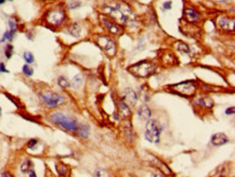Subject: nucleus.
Returning a JSON list of instances; mask_svg holds the SVG:
<instances>
[{"label":"nucleus","instance_id":"1","mask_svg":"<svg viewBox=\"0 0 235 177\" xmlns=\"http://www.w3.org/2000/svg\"><path fill=\"white\" fill-rule=\"evenodd\" d=\"M104 12L120 23H129V21L133 16L131 8L126 3H117L116 5L105 7Z\"/></svg>","mask_w":235,"mask_h":177},{"label":"nucleus","instance_id":"2","mask_svg":"<svg viewBox=\"0 0 235 177\" xmlns=\"http://www.w3.org/2000/svg\"><path fill=\"white\" fill-rule=\"evenodd\" d=\"M128 71L131 74H133L134 76L145 78L155 73L156 66L151 61H140V62L135 63V64L130 65L128 68Z\"/></svg>","mask_w":235,"mask_h":177},{"label":"nucleus","instance_id":"3","mask_svg":"<svg viewBox=\"0 0 235 177\" xmlns=\"http://www.w3.org/2000/svg\"><path fill=\"white\" fill-rule=\"evenodd\" d=\"M50 121L53 122L55 125L62 127L63 129L68 132H76L78 127V124L76 120L70 116H66L61 112H54L50 115Z\"/></svg>","mask_w":235,"mask_h":177},{"label":"nucleus","instance_id":"4","mask_svg":"<svg viewBox=\"0 0 235 177\" xmlns=\"http://www.w3.org/2000/svg\"><path fill=\"white\" fill-rule=\"evenodd\" d=\"M162 127L156 120H149L145 127V138L151 143H158L160 140Z\"/></svg>","mask_w":235,"mask_h":177},{"label":"nucleus","instance_id":"5","mask_svg":"<svg viewBox=\"0 0 235 177\" xmlns=\"http://www.w3.org/2000/svg\"><path fill=\"white\" fill-rule=\"evenodd\" d=\"M169 88L177 94L184 97H193L196 92V84L193 81H185L182 83L172 85Z\"/></svg>","mask_w":235,"mask_h":177},{"label":"nucleus","instance_id":"6","mask_svg":"<svg viewBox=\"0 0 235 177\" xmlns=\"http://www.w3.org/2000/svg\"><path fill=\"white\" fill-rule=\"evenodd\" d=\"M96 42H98V45L100 46L101 49L103 50L107 55L114 57L116 55V44L112 38L107 36H99Z\"/></svg>","mask_w":235,"mask_h":177},{"label":"nucleus","instance_id":"7","mask_svg":"<svg viewBox=\"0 0 235 177\" xmlns=\"http://www.w3.org/2000/svg\"><path fill=\"white\" fill-rule=\"evenodd\" d=\"M40 98L49 108H55L65 101L64 97L57 92H44L40 95Z\"/></svg>","mask_w":235,"mask_h":177},{"label":"nucleus","instance_id":"8","mask_svg":"<svg viewBox=\"0 0 235 177\" xmlns=\"http://www.w3.org/2000/svg\"><path fill=\"white\" fill-rule=\"evenodd\" d=\"M65 18V13L63 10H53L47 14V21L52 25L62 24Z\"/></svg>","mask_w":235,"mask_h":177},{"label":"nucleus","instance_id":"9","mask_svg":"<svg viewBox=\"0 0 235 177\" xmlns=\"http://www.w3.org/2000/svg\"><path fill=\"white\" fill-rule=\"evenodd\" d=\"M122 100L129 107H133L134 104L137 103L138 100V96L137 94L134 92L133 89L131 88H126L122 92Z\"/></svg>","mask_w":235,"mask_h":177},{"label":"nucleus","instance_id":"10","mask_svg":"<svg viewBox=\"0 0 235 177\" xmlns=\"http://www.w3.org/2000/svg\"><path fill=\"white\" fill-rule=\"evenodd\" d=\"M101 21H102V24L104 25V27H105V28L107 29V31H109L111 34H114V35L122 34V27H119V26L117 25L116 23L112 22L111 20L106 18L105 16H101Z\"/></svg>","mask_w":235,"mask_h":177},{"label":"nucleus","instance_id":"11","mask_svg":"<svg viewBox=\"0 0 235 177\" xmlns=\"http://www.w3.org/2000/svg\"><path fill=\"white\" fill-rule=\"evenodd\" d=\"M219 28L223 29V31H227V32H233L234 31V20L230 18H225V16H221V18H218L217 22Z\"/></svg>","mask_w":235,"mask_h":177},{"label":"nucleus","instance_id":"12","mask_svg":"<svg viewBox=\"0 0 235 177\" xmlns=\"http://www.w3.org/2000/svg\"><path fill=\"white\" fill-rule=\"evenodd\" d=\"M184 15H185L186 20L191 23H195L201 18V14L193 8H186L184 10Z\"/></svg>","mask_w":235,"mask_h":177},{"label":"nucleus","instance_id":"13","mask_svg":"<svg viewBox=\"0 0 235 177\" xmlns=\"http://www.w3.org/2000/svg\"><path fill=\"white\" fill-rule=\"evenodd\" d=\"M227 142H229V138L223 133H217L211 137V143L214 146H222Z\"/></svg>","mask_w":235,"mask_h":177},{"label":"nucleus","instance_id":"14","mask_svg":"<svg viewBox=\"0 0 235 177\" xmlns=\"http://www.w3.org/2000/svg\"><path fill=\"white\" fill-rule=\"evenodd\" d=\"M138 115L142 121H149L151 117V110L146 105H141L138 110Z\"/></svg>","mask_w":235,"mask_h":177},{"label":"nucleus","instance_id":"15","mask_svg":"<svg viewBox=\"0 0 235 177\" xmlns=\"http://www.w3.org/2000/svg\"><path fill=\"white\" fill-rule=\"evenodd\" d=\"M118 112L122 117H129L130 114H131V111H130L129 107L122 100H120L118 102Z\"/></svg>","mask_w":235,"mask_h":177},{"label":"nucleus","instance_id":"16","mask_svg":"<svg viewBox=\"0 0 235 177\" xmlns=\"http://www.w3.org/2000/svg\"><path fill=\"white\" fill-rule=\"evenodd\" d=\"M78 133V135L80 137H83V138H88L89 137V133H90V127L89 125L87 124H81L80 126L77 127V130H76Z\"/></svg>","mask_w":235,"mask_h":177},{"label":"nucleus","instance_id":"17","mask_svg":"<svg viewBox=\"0 0 235 177\" xmlns=\"http://www.w3.org/2000/svg\"><path fill=\"white\" fill-rule=\"evenodd\" d=\"M68 33H70L73 37H75V38H79L80 33H81V27H80V25L78 23H74L70 26V28H68Z\"/></svg>","mask_w":235,"mask_h":177},{"label":"nucleus","instance_id":"18","mask_svg":"<svg viewBox=\"0 0 235 177\" xmlns=\"http://www.w3.org/2000/svg\"><path fill=\"white\" fill-rule=\"evenodd\" d=\"M154 160H155V163H156V166H157V169H162V172H164L165 174H167V175H171V174H172L171 169H169V167H168L167 165L164 163V162L159 161V160L156 159V158H154Z\"/></svg>","mask_w":235,"mask_h":177},{"label":"nucleus","instance_id":"19","mask_svg":"<svg viewBox=\"0 0 235 177\" xmlns=\"http://www.w3.org/2000/svg\"><path fill=\"white\" fill-rule=\"evenodd\" d=\"M197 104H199L201 107H206V108H208V109H210V108H212V105H214V101H212V99L209 98V97H203V98H201V99L197 101Z\"/></svg>","mask_w":235,"mask_h":177},{"label":"nucleus","instance_id":"20","mask_svg":"<svg viewBox=\"0 0 235 177\" xmlns=\"http://www.w3.org/2000/svg\"><path fill=\"white\" fill-rule=\"evenodd\" d=\"M33 167H34L33 162H31L29 159H26L21 165V172L23 173V174H27Z\"/></svg>","mask_w":235,"mask_h":177},{"label":"nucleus","instance_id":"21","mask_svg":"<svg viewBox=\"0 0 235 177\" xmlns=\"http://www.w3.org/2000/svg\"><path fill=\"white\" fill-rule=\"evenodd\" d=\"M57 84H59L60 87H62V88H68L70 86V82L67 81V78L64 77V76H60L57 78Z\"/></svg>","mask_w":235,"mask_h":177},{"label":"nucleus","instance_id":"22","mask_svg":"<svg viewBox=\"0 0 235 177\" xmlns=\"http://www.w3.org/2000/svg\"><path fill=\"white\" fill-rule=\"evenodd\" d=\"M177 49H178V51H180L181 53H184V55L190 52L189 46L186 44H184V42H178V45H177Z\"/></svg>","mask_w":235,"mask_h":177},{"label":"nucleus","instance_id":"23","mask_svg":"<svg viewBox=\"0 0 235 177\" xmlns=\"http://www.w3.org/2000/svg\"><path fill=\"white\" fill-rule=\"evenodd\" d=\"M81 5V2L79 0H70V2L67 3V7L70 10H75V9H78Z\"/></svg>","mask_w":235,"mask_h":177},{"label":"nucleus","instance_id":"24","mask_svg":"<svg viewBox=\"0 0 235 177\" xmlns=\"http://www.w3.org/2000/svg\"><path fill=\"white\" fill-rule=\"evenodd\" d=\"M14 34H15V32H13V31H7L3 34V37L2 39H1V42H5V40H9V42H11L13 39V37H14Z\"/></svg>","mask_w":235,"mask_h":177},{"label":"nucleus","instance_id":"25","mask_svg":"<svg viewBox=\"0 0 235 177\" xmlns=\"http://www.w3.org/2000/svg\"><path fill=\"white\" fill-rule=\"evenodd\" d=\"M23 58H24V60L26 61V63H28V64H31V63L34 62V55L31 52H28V51H26L24 52V55H23Z\"/></svg>","mask_w":235,"mask_h":177},{"label":"nucleus","instance_id":"26","mask_svg":"<svg viewBox=\"0 0 235 177\" xmlns=\"http://www.w3.org/2000/svg\"><path fill=\"white\" fill-rule=\"evenodd\" d=\"M81 84H83V76L80 74H78V75H76L75 77L73 78V85L75 87H79Z\"/></svg>","mask_w":235,"mask_h":177},{"label":"nucleus","instance_id":"27","mask_svg":"<svg viewBox=\"0 0 235 177\" xmlns=\"http://www.w3.org/2000/svg\"><path fill=\"white\" fill-rule=\"evenodd\" d=\"M23 73L25 74L26 76H31L34 74V70L29 66L28 64H25L23 66Z\"/></svg>","mask_w":235,"mask_h":177},{"label":"nucleus","instance_id":"28","mask_svg":"<svg viewBox=\"0 0 235 177\" xmlns=\"http://www.w3.org/2000/svg\"><path fill=\"white\" fill-rule=\"evenodd\" d=\"M57 173L60 174V176H65L66 175V166L64 164H59L57 166Z\"/></svg>","mask_w":235,"mask_h":177},{"label":"nucleus","instance_id":"29","mask_svg":"<svg viewBox=\"0 0 235 177\" xmlns=\"http://www.w3.org/2000/svg\"><path fill=\"white\" fill-rule=\"evenodd\" d=\"M94 176L96 177H109V174H107V172H106L105 169H96Z\"/></svg>","mask_w":235,"mask_h":177},{"label":"nucleus","instance_id":"30","mask_svg":"<svg viewBox=\"0 0 235 177\" xmlns=\"http://www.w3.org/2000/svg\"><path fill=\"white\" fill-rule=\"evenodd\" d=\"M13 55V46L12 45H8L7 47H5V57L7 59H10Z\"/></svg>","mask_w":235,"mask_h":177},{"label":"nucleus","instance_id":"31","mask_svg":"<svg viewBox=\"0 0 235 177\" xmlns=\"http://www.w3.org/2000/svg\"><path fill=\"white\" fill-rule=\"evenodd\" d=\"M172 8V1H166V2H164L163 5V9L164 10H170V9Z\"/></svg>","mask_w":235,"mask_h":177},{"label":"nucleus","instance_id":"32","mask_svg":"<svg viewBox=\"0 0 235 177\" xmlns=\"http://www.w3.org/2000/svg\"><path fill=\"white\" fill-rule=\"evenodd\" d=\"M37 143H38V140H37V139H31V140L28 141V143H27V147H28L29 149H33L35 146H37Z\"/></svg>","mask_w":235,"mask_h":177},{"label":"nucleus","instance_id":"33","mask_svg":"<svg viewBox=\"0 0 235 177\" xmlns=\"http://www.w3.org/2000/svg\"><path fill=\"white\" fill-rule=\"evenodd\" d=\"M9 26H10V31H13V32L16 31V23L13 20L9 21Z\"/></svg>","mask_w":235,"mask_h":177},{"label":"nucleus","instance_id":"34","mask_svg":"<svg viewBox=\"0 0 235 177\" xmlns=\"http://www.w3.org/2000/svg\"><path fill=\"white\" fill-rule=\"evenodd\" d=\"M0 72H2V73H9V71L5 66V63H0Z\"/></svg>","mask_w":235,"mask_h":177},{"label":"nucleus","instance_id":"35","mask_svg":"<svg viewBox=\"0 0 235 177\" xmlns=\"http://www.w3.org/2000/svg\"><path fill=\"white\" fill-rule=\"evenodd\" d=\"M27 174H28L29 177H37V175H36V173H35V171H34V169H31Z\"/></svg>","mask_w":235,"mask_h":177},{"label":"nucleus","instance_id":"36","mask_svg":"<svg viewBox=\"0 0 235 177\" xmlns=\"http://www.w3.org/2000/svg\"><path fill=\"white\" fill-rule=\"evenodd\" d=\"M225 113H227V115L234 114V107H232L231 109H227V111H225Z\"/></svg>","mask_w":235,"mask_h":177},{"label":"nucleus","instance_id":"37","mask_svg":"<svg viewBox=\"0 0 235 177\" xmlns=\"http://www.w3.org/2000/svg\"><path fill=\"white\" fill-rule=\"evenodd\" d=\"M1 177H13V176L9 172H3L2 174H1Z\"/></svg>","mask_w":235,"mask_h":177},{"label":"nucleus","instance_id":"38","mask_svg":"<svg viewBox=\"0 0 235 177\" xmlns=\"http://www.w3.org/2000/svg\"><path fill=\"white\" fill-rule=\"evenodd\" d=\"M152 177H166V176H164L163 174H153Z\"/></svg>","mask_w":235,"mask_h":177},{"label":"nucleus","instance_id":"39","mask_svg":"<svg viewBox=\"0 0 235 177\" xmlns=\"http://www.w3.org/2000/svg\"><path fill=\"white\" fill-rule=\"evenodd\" d=\"M214 1H217V2H225L227 0H214Z\"/></svg>","mask_w":235,"mask_h":177},{"label":"nucleus","instance_id":"40","mask_svg":"<svg viewBox=\"0 0 235 177\" xmlns=\"http://www.w3.org/2000/svg\"><path fill=\"white\" fill-rule=\"evenodd\" d=\"M5 2V0H0V5H3Z\"/></svg>","mask_w":235,"mask_h":177},{"label":"nucleus","instance_id":"41","mask_svg":"<svg viewBox=\"0 0 235 177\" xmlns=\"http://www.w3.org/2000/svg\"><path fill=\"white\" fill-rule=\"evenodd\" d=\"M0 115H1V109H0Z\"/></svg>","mask_w":235,"mask_h":177},{"label":"nucleus","instance_id":"42","mask_svg":"<svg viewBox=\"0 0 235 177\" xmlns=\"http://www.w3.org/2000/svg\"><path fill=\"white\" fill-rule=\"evenodd\" d=\"M10 1H12V0H10Z\"/></svg>","mask_w":235,"mask_h":177}]
</instances>
